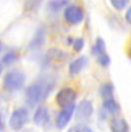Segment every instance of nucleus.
<instances>
[{
    "label": "nucleus",
    "instance_id": "obj_17",
    "mask_svg": "<svg viewBox=\"0 0 131 132\" xmlns=\"http://www.w3.org/2000/svg\"><path fill=\"white\" fill-rule=\"evenodd\" d=\"M16 59H17L16 53H15V52H9V53H7V54L4 56V59H2V62L6 63V64H9V63L14 62Z\"/></svg>",
    "mask_w": 131,
    "mask_h": 132
},
{
    "label": "nucleus",
    "instance_id": "obj_20",
    "mask_svg": "<svg viewBox=\"0 0 131 132\" xmlns=\"http://www.w3.org/2000/svg\"><path fill=\"white\" fill-rule=\"evenodd\" d=\"M4 121H2V117H1V115H0V132H2L4 131Z\"/></svg>",
    "mask_w": 131,
    "mask_h": 132
},
{
    "label": "nucleus",
    "instance_id": "obj_18",
    "mask_svg": "<svg viewBox=\"0 0 131 132\" xmlns=\"http://www.w3.org/2000/svg\"><path fill=\"white\" fill-rule=\"evenodd\" d=\"M110 4H112L113 7H115L118 11H122L128 5V1H125V0H113V1H110Z\"/></svg>",
    "mask_w": 131,
    "mask_h": 132
},
{
    "label": "nucleus",
    "instance_id": "obj_1",
    "mask_svg": "<svg viewBox=\"0 0 131 132\" xmlns=\"http://www.w3.org/2000/svg\"><path fill=\"white\" fill-rule=\"evenodd\" d=\"M53 88V82H36L29 85L26 91L27 102L30 107H36L50 93Z\"/></svg>",
    "mask_w": 131,
    "mask_h": 132
},
{
    "label": "nucleus",
    "instance_id": "obj_16",
    "mask_svg": "<svg viewBox=\"0 0 131 132\" xmlns=\"http://www.w3.org/2000/svg\"><path fill=\"white\" fill-rule=\"evenodd\" d=\"M85 46V42L83 38H76V39L72 42V47H74V50L76 51V52H80V51L84 48Z\"/></svg>",
    "mask_w": 131,
    "mask_h": 132
},
{
    "label": "nucleus",
    "instance_id": "obj_19",
    "mask_svg": "<svg viewBox=\"0 0 131 132\" xmlns=\"http://www.w3.org/2000/svg\"><path fill=\"white\" fill-rule=\"evenodd\" d=\"M125 19H127L128 23L131 25V7H129V9L127 11V14H125Z\"/></svg>",
    "mask_w": 131,
    "mask_h": 132
},
{
    "label": "nucleus",
    "instance_id": "obj_2",
    "mask_svg": "<svg viewBox=\"0 0 131 132\" xmlns=\"http://www.w3.org/2000/svg\"><path fill=\"white\" fill-rule=\"evenodd\" d=\"M26 82V75L19 69L11 70L4 77V87L7 91H16L22 88Z\"/></svg>",
    "mask_w": 131,
    "mask_h": 132
},
{
    "label": "nucleus",
    "instance_id": "obj_4",
    "mask_svg": "<svg viewBox=\"0 0 131 132\" xmlns=\"http://www.w3.org/2000/svg\"><path fill=\"white\" fill-rule=\"evenodd\" d=\"M29 121V113L26 108L21 107L17 108L12 113L11 118H9V126L12 130L19 131L23 128Z\"/></svg>",
    "mask_w": 131,
    "mask_h": 132
},
{
    "label": "nucleus",
    "instance_id": "obj_15",
    "mask_svg": "<svg viewBox=\"0 0 131 132\" xmlns=\"http://www.w3.org/2000/svg\"><path fill=\"white\" fill-rule=\"evenodd\" d=\"M68 132H94L90 126L85 125V124H77L74 125L68 130Z\"/></svg>",
    "mask_w": 131,
    "mask_h": 132
},
{
    "label": "nucleus",
    "instance_id": "obj_22",
    "mask_svg": "<svg viewBox=\"0 0 131 132\" xmlns=\"http://www.w3.org/2000/svg\"><path fill=\"white\" fill-rule=\"evenodd\" d=\"M0 50H1V44H0Z\"/></svg>",
    "mask_w": 131,
    "mask_h": 132
},
{
    "label": "nucleus",
    "instance_id": "obj_6",
    "mask_svg": "<svg viewBox=\"0 0 131 132\" xmlns=\"http://www.w3.org/2000/svg\"><path fill=\"white\" fill-rule=\"evenodd\" d=\"M93 53L95 54L98 59V62L102 65V67H107L110 63L109 55L106 52V44L102 38H98L94 43V46H93Z\"/></svg>",
    "mask_w": 131,
    "mask_h": 132
},
{
    "label": "nucleus",
    "instance_id": "obj_12",
    "mask_svg": "<svg viewBox=\"0 0 131 132\" xmlns=\"http://www.w3.org/2000/svg\"><path fill=\"white\" fill-rule=\"evenodd\" d=\"M110 130H112V132H128L129 125L125 122V120L120 117H115L110 122Z\"/></svg>",
    "mask_w": 131,
    "mask_h": 132
},
{
    "label": "nucleus",
    "instance_id": "obj_10",
    "mask_svg": "<svg viewBox=\"0 0 131 132\" xmlns=\"http://www.w3.org/2000/svg\"><path fill=\"white\" fill-rule=\"evenodd\" d=\"M87 64V57L82 55V56L76 57L74 61H71L69 64V72L71 73L72 76L78 75V73L86 67Z\"/></svg>",
    "mask_w": 131,
    "mask_h": 132
},
{
    "label": "nucleus",
    "instance_id": "obj_9",
    "mask_svg": "<svg viewBox=\"0 0 131 132\" xmlns=\"http://www.w3.org/2000/svg\"><path fill=\"white\" fill-rule=\"evenodd\" d=\"M34 122L37 124V125H40V126L46 125V124L50 122L48 109L46 107H44V106L38 107V109L36 110V113H35V115H34Z\"/></svg>",
    "mask_w": 131,
    "mask_h": 132
},
{
    "label": "nucleus",
    "instance_id": "obj_13",
    "mask_svg": "<svg viewBox=\"0 0 131 132\" xmlns=\"http://www.w3.org/2000/svg\"><path fill=\"white\" fill-rule=\"evenodd\" d=\"M113 92H114V86L110 84V83H106L100 88V94L104 96L105 99L113 98Z\"/></svg>",
    "mask_w": 131,
    "mask_h": 132
},
{
    "label": "nucleus",
    "instance_id": "obj_14",
    "mask_svg": "<svg viewBox=\"0 0 131 132\" xmlns=\"http://www.w3.org/2000/svg\"><path fill=\"white\" fill-rule=\"evenodd\" d=\"M67 5H68L67 1H51L47 4V7H48V9L52 13H56V12H59L62 7L67 6Z\"/></svg>",
    "mask_w": 131,
    "mask_h": 132
},
{
    "label": "nucleus",
    "instance_id": "obj_3",
    "mask_svg": "<svg viewBox=\"0 0 131 132\" xmlns=\"http://www.w3.org/2000/svg\"><path fill=\"white\" fill-rule=\"evenodd\" d=\"M76 99H77V93L72 87L61 88L55 95V101H56L58 106H60L62 108L75 105Z\"/></svg>",
    "mask_w": 131,
    "mask_h": 132
},
{
    "label": "nucleus",
    "instance_id": "obj_5",
    "mask_svg": "<svg viewBox=\"0 0 131 132\" xmlns=\"http://www.w3.org/2000/svg\"><path fill=\"white\" fill-rule=\"evenodd\" d=\"M63 14L66 21L70 24H79L84 20V12L78 5H67Z\"/></svg>",
    "mask_w": 131,
    "mask_h": 132
},
{
    "label": "nucleus",
    "instance_id": "obj_11",
    "mask_svg": "<svg viewBox=\"0 0 131 132\" xmlns=\"http://www.w3.org/2000/svg\"><path fill=\"white\" fill-rule=\"evenodd\" d=\"M120 110V105L114 98H108L105 99L102 102V111L105 114H110V115H115Z\"/></svg>",
    "mask_w": 131,
    "mask_h": 132
},
{
    "label": "nucleus",
    "instance_id": "obj_7",
    "mask_svg": "<svg viewBox=\"0 0 131 132\" xmlns=\"http://www.w3.org/2000/svg\"><path fill=\"white\" fill-rule=\"evenodd\" d=\"M75 105L69 106V107L62 108V110H60L59 113L56 114V117H55V125H56L58 129H63L68 125V123L71 120L72 115L75 114Z\"/></svg>",
    "mask_w": 131,
    "mask_h": 132
},
{
    "label": "nucleus",
    "instance_id": "obj_21",
    "mask_svg": "<svg viewBox=\"0 0 131 132\" xmlns=\"http://www.w3.org/2000/svg\"><path fill=\"white\" fill-rule=\"evenodd\" d=\"M1 72H2V64L0 63V73H1Z\"/></svg>",
    "mask_w": 131,
    "mask_h": 132
},
{
    "label": "nucleus",
    "instance_id": "obj_8",
    "mask_svg": "<svg viewBox=\"0 0 131 132\" xmlns=\"http://www.w3.org/2000/svg\"><path fill=\"white\" fill-rule=\"evenodd\" d=\"M76 111V118L80 122L87 121L93 114V105L90 100H82Z\"/></svg>",
    "mask_w": 131,
    "mask_h": 132
}]
</instances>
